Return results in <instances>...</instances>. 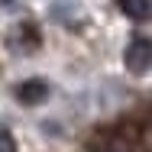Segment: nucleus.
Here are the masks:
<instances>
[{"instance_id":"1","label":"nucleus","mask_w":152,"mask_h":152,"mask_svg":"<svg viewBox=\"0 0 152 152\" xmlns=\"http://www.w3.org/2000/svg\"><path fill=\"white\" fill-rule=\"evenodd\" d=\"M123 61H126V68H129L133 75H146L149 65H152V42L146 39V36H136V39L126 45Z\"/></svg>"},{"instance_id":"2","label":"nucleus","mask_w":152,"mask_h":152,"mask_svg":"<svg viewBox=\"0 0 152 152\" xmlns=\"http://www.w3.org/2000/svg\"><path fill=\"white\" fill-rule=\"evenodd\" d=\"M16 97H20V104H39L49 97V84L45 81H23L16 88Z\"/></svg>"},{"instance_id":"3","label":"nucleus","mask_w":152,"mask_h":152,"mask_svg":"<svg viewBox=\"0 0 152 152\" xmlns=\"http://www.w3.org/2000/svg\"><path fill=\"white\" fill-rule=\"evenodd\" d=\"M120 3V10L126 16H133V20H146L149 16V0H117Z\"/></svg>"},{"instance_id":"4","label":"nucleus","mask_w":152,"mask_h":152,"mask_svg":"<svg viewBox=\"0 0 152 152\" xmlns=\"http://www.w3.org/2000/svg\"><path fill=\"white\" fill-rule=\"evenodd\" d=\"M0 152H16V142H13V136L0 126Z\"/></svg>"}]
</instances>
